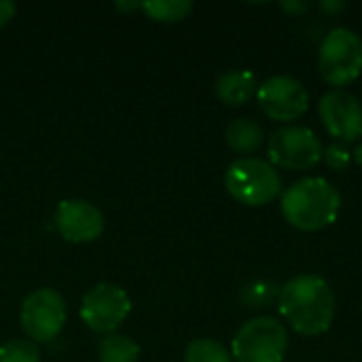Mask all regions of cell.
Instances as JSON below:
<instances>
[{"instance_id": "obj_1", "label": "cell", "mask_w": 362, "mask_h": 362, "mask_svg": "<svg viewBox=\"0 0 362 362\" xmlns=\"http://www.w3.org/2000/svg\"><path fill=\"white\" fill-rule=\"evenodd\" d=\"M278 310L293 331L305 337H316L327 333L333 325L335 293L325 278L299 274L282 286Z\"/></svg>"}, {"instance_id": "obj_2", "label": "cell", "mask_w": 362, "mask_h": 362, "mask_svg": "<svg viewBox=\"0 0 362 362\" xmlns=\"http://www.w3.org/2000/svg\"><path fill=\"white\" fill-rule=\"evenodd\" d=\"M282 216L301 231H320L333 225L341 210V195L322 176H305L280 195Z\"/></svg>"}, {"instance_id": "obj_3", "label": "cell", "mask_w": 362, "mask_h": 362, "mask_svg": "<svg viewBox=\"0 0 362 362\" xmlns=\"http://www.w3.org/2000/svg\"><path fill=\"white\" fill-rule=\"evenodd\" d=\"M225 187L233 199L257 208L282 195V176L267 159L242 157L227 168Z\"/></svg>"}, {"instance_id": "obj_4", "label": "cell", "mask_w": 362, "mask_h": 362, "mask_svg": "<svg viewBox=\"0 0 362 362\" xmlns=\"http://www.w3.org/2000/svg\"><path fill=\"white\" fill-rule=\"evenodd\" d=\"M286 350V327L272 316H257L244 322L231 341L233 362H282Z\"/></svg>"}, {"instance_id": "obj_5", "label": "cell", "mask_w": 362, "mask_h": 362, "mask_svg": "<svg viewBox=\"0 0 362 362\" xmlns=\"http://www.w3.org/2000/svg\"><path fill=\"white\" fill-rule=\"evenodd\" d=\"M318 68L327 83L341 89L362 72V38L348 28H333L320 42Z\"/></svg>"}, {"instance_id": "obj_6", "label": "cell", "mask_w": 362, "mask_h": 362, "mask_svg": "<svg viewBox=\"0 0 362 362\" xmlns=\"http://www.w3.org/2000/svg\"><path fill=\"white\" fill-rule=\"evenodd\" d=\"M325 146L320 138L303 125H284L267 140V155L274 168L299 172L310 170L322 159Z\"/></svg>"}, {"instance_id": "obj_7", "label": "cell", "mask_w": 362, "mask_h": 362, "mask_svg": "<svg viewBox=\"0 0 362 362\" xmlns=\"http://www.w3.org/2000/svg\"><path fill=\"white\" fill-rule=\"evenodd\" d=\"M66 301L53 288H38L30 293L19 310V322L30 341L49 344L66 325Z\"/></svg>"}, {"instance_id": "obj_8", "label": "cell", "mask_w": 362, "mask_h": 362, "mask_svg": "<svg viewBox=\"0 0 362 362\" xmlns=\"http://www.w3.org/2000/svg\"><path fill=\"white\" fill-rule=\"evenodd\" d=\"M78 314L91 331L108 335L132 314V299L119 284L102 282L85 293Z\"/></svg>"}, {"instance_id": "obj_9", "label": "cell", "mask_w": 362, "mask_h": 362, "mask_svg": "<svg viewBox=\"0 0 362 362\" xmlns=\"http://www.w3.org/2000/svg\"><path fill=\"white\" fill-rule=\"evenodd\" d=\"M257 100L261 110L280 123H291L310 108V93L305 85L291 74H274L259 83Z\"/></svg>"}, {"instance_id": "obj_10", "label": "cell", "mask_w": 362, "mask_h": 362, "mask_svg": "<svg viewBox=\"0 0 362 362\" xmlns=\"http://www.w3.org/2000/svg\"><path fill=\"white\" fill-rule=\"evenodd\" d=\"M318 115L327 132L341 144L362 136V102L346 89H331L318 102Z\"/></svg>"}, {"instance_id": "obj_11", "label": "cell", "mask_w": 362, "mask_h": 362, "mask_svg": "<svg viewBox=\"0 0 362 362\" xmlns=\"http://www.w3.org/2000/svg\"><path fill=\"white\" fill-rule=\"evenodd\" d=\"M57 233L70 244H87L102 235L104 214L102 210L85 199H64L59 202L53 216Z\"/></svg>"}, {"instance_id": "obj_12", "label": "cell", "mask_w": 362, "mask_h": 362, "mask_svg": "<svg viewBox=\"0 0 362 362\" xmlns=\"http://www.w3.org/2000/svg\"><path fill=\"white\" fill-rule=\"evenodd\" d=\"M214 91L227 106H242L259 91V81L250 70H229L218 76Z\"/></svg>"}, {"instance_id": "obj_13", "label": "cell", "mask_w": 362, "mask_h": 362, "mask_svg": "<svg viewBox=\"0 0 362 362\" xmlns=\"http://www.w3.org/2000/svg\"><path fill=\"white\" fill-rule=\"evenodd\" d=\"M225 140L235 153H244L248 157L250 153H255V151H259L263 146L265 132H263V125L257 123L255 119L240 117V119H233L227 125Z\"/></svg>"}, {"instance_id": "obj_14", "label": "cell", "mask_w": 362, "mask_h": 362, "mask_svg": "<svg viewBox=\"0 0 362 362\" xmlns=\"http://www.w3.org/2000/svg\"><path fill=\"white\" fill-rule=\"evenodd\" d=\"M98 358L100 362H138L140 346L127 335L108 333L98 344Z\"/></svg>"}, {"instance_id": "obj_15", "label": "cell", "mask_w": 362, "mask_h": 362, "mask_svg": "<svg viewBox=\"0 0 362 362\" xmlns=\"http://www.w3.org/2000/svg\"><path fill=\"white\" fill-rule=\"evenodd\" d=\"M138 8L153 21L176 23V21H182L193 11V2L191 0H146V2H138Z\"/></svg>"}, {"instance_id": "obj_16", "label": "cell", "mask_w": 362, "mask_h": 362, "mask_svg": "<svg viewBox=\"0 0 362 362\" xmlns=\"http://www.w3.org/2000/svg\"><path fill=\"white\" fill-rule=\"evenodd\" d=\"M185 362H233L231 352L210 337L193 339L185 350Z\"/></svg>"}, {"instance_id": "obj_17", "label": "cell", "mask_w": 362, "mask_h": 362, "mask_svg": "<svg viewBox=\"0 0 362 362\" xmlns=\"http://www.w3.org/2000/svg\"><path fill=\"white\" fill-rule=\"evenodd\" d=\"M0 362H40V350L30 339H11L0 346Z\"/></svg>"}, {"instance_id": "obj_18", "label": "cell", "mask_w": 362, "mask_h": 362, "mask_svg": "<svg viewBox=\"0 0 362 362\" xmlns=\"http://www.w3.org/2000/svg\"><path fill=\"white\" fill-rule=\"evenodd\" d=\"M322 159H325V161H327V165H329V168H333V170H346L354 157H352V153L348 151V146H346V144H341V142H333L331 146H327V148H325Z\"/></svg>"}, {"instance_id": "obj_19", "label": "cell", "mask_w": 362, "mask_h": 362, "mask_svg": "<svg viewBox=\"0 0 362 362\" xmlns=\"http://www.w3.org/2000/svg\"><path fill=\"white\" fill-rule=\"evenodd\" d=\"M15 15V4L11 0H0V28L6 25Z\"/></svg>"}, {"instance_id": "obj_20", "label": "cell", "mask_w": 362, "mask_h": 362, "mask_svg": "<svg viewBox=\"0 0 362 362\" xmlns=\"http://www.w3.org/2000/svg\"><path fill=\"white\" fill-rule=\"evenodd\" d=\"M280 6H282L284 11H293V13L299 15V13H305L310 4H308V2H282Z\"/></svg>"}, {"instance_id": "obj_21", "label": "cell", "mask_w": 362, "mask_h": 362, "mask_svg": "<svg viewBox=\"0 0 362 362\" xmlns=\"http://www.w3.org/2000/svg\"><path fill=\"white\" fill-rule=\"evenodd\" d=\"M320 6H322L325 11L335 13V11H341V8L346 6V2H320Z\"/></svg>"}, {"instance_id": "obj_22", "label": "cell", "mask_w": 362, "mask_h": 362, "mask_svg": "<svg viewBox=\"0 0 362 362\" xmlns=\"http://www.w3.org/2000/svg\"><path fill=\"white\" fill-rule=\"evenodd\" d=\"M352 157H354V161H356V163L362 168V142L356 146V151L352 153Z\"/></svg>"}]
</instances>
